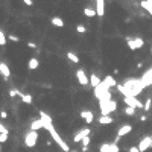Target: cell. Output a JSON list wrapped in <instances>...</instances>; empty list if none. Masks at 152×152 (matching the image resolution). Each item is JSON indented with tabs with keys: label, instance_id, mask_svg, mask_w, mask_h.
Wrapping results in <instances>:
<instances>
[{
	"label": "cell",
	"instance_id": "6da1fadb",
	"mask_svg": "<svg viewBox=\"0 0 152 152\" xmlns=\"http://www.w3.org/2000/svg\"><path fill=\"white\" fill-rule=\"evenodd\" d=\"M44 129H47V131H49V134H50V137H52V140L55 141L56 145H58V146H59V148H61L62 151H64V152H69V151H70L69 145H67V143H66L64 140L61 138V136H59V134H58V131L55 129V126H53V125H49V126H46V128H44Z\"/></svg>",
	"mask_w": 152,
	"mask_h": 152
},
{
	"label": "cell",
	"instance_id": "7a4b0ae2",
	"mask_svg": "<svg viewBox=\"0 0 152 152\" xmlns=\"http://www.w3.org/2000/svg\"><path fill=\"white\" fill-rule=\"evenodd\" d=\"M101 106V113L102 116H110V113H114L117 110V102L111 101V102H99Z\"/></svg>",
	"mask_w": 152,
	"mask_h": 152
},
{
	"label": "cell",
	"instance_id": "3957f363",
	"mask_svg": "<svg viewBox=\"0 0 152 152\" xmlns=\"http://www.w3.org/2000/svg\"><path fill=\"white\" fill-rule=\"evenodd\" d=\"M37 141H38V132L37 131H29L24 136V146L34 148L35 145H37Z\"/></svg>",
	"mask_w": 152,
	"mask_h": 152
},
{
	"label": "cell",
	"instance_id": "277c9868",
	"mask_svg": "<svg viewBox=\"0 0 152 152\" xmlns=\"http://www.w3.org/2000/svg\"><path fill=\"white\" fill-rule=\"evenodd\" d=\"M90 128H82V129H79L75 136H73V141L75 143H79V141H82L84 138H87V137H90Z\"/></svg>",
	"mask_w": 152,
	"mask_h": 152
},
{
	"label": "cell",
	"instance_id": "5b68a950",
	"mask_svg": "<svg viewBox=\"0 0 152 152\" xmlns=\"http://www.w3.org/2000/svg\"><path fill=\"white\" fill-rule=\"evenodd\" d=\"M125 103L131 108H145V103L140 102L137 97H125Z\"/></svg>",
	"mask_w": 152,
	"mask_h": 152
},
{
	"label": "cell",
	"instance_id": "8992f818",
	"mask_svg": "<svg viewBox=\"0 0 152 152\" xmlns=\"http://www.w3.org/2000/svg\"><path fill=\"white\" fill-rule=\"evenodd\" d=\"M76 78H78V82L81 84V85H87V84H90V78H87L85 70H84V69H78V70H76Z\"/></svg>",
	"mask_w": 152,
	"mask_h": 152
},
{
	"label": "cell",
	"instance_id": "52a82bcc",
	"mask_svg": "<svg viewBox=\"0 0 152 152\" xmlns=\"http://www.w3.org/2000/svg\"><path fill=\"white\" fill-rule=\"evenodd\" d=\"M108 91H110V88L106 87V85L103 84V81H102V84H101L99 87H96V88H94V96H96L97 99L101 101L102 97H103V96H105L106 93H108Z\"/></svg>",
	"mask_w": 152,
	"mask_h": 152
},
{
	"label": "cell",
	"instance_id": "ba28073f",
	"mask_svg": "<svg viewBox=\"0 0 152 152\" xmlns=\"http://www.w3.org/2000/svg\"><path fill=\"white\" fill-rule=\"evenodd\" d=\"M149 148H152V137H145V138H141L140 143H138V149L140 152H146Z\"/></svg>",
	"mask_w": 152,
	"mask_h": 152
},
{
	"label": "cell",
	"instance_id": "9c48e42d",
	"mask_svg": "<svg viewBox=\"0 0 152 152\" xmlns=\"http://www.w3.org/2000/svg\"><path fill=\"white\" fill-rule=\"evenodd\" d=\"M99 152H119V146L116 143H102Z\"/></svg>",
	"mask_w": 152,
	"mask_h": 152
},
{
	"label": "cell",
	"instance_id": "30bf717a",
	"mask_svg": "<svg viewBox=\"0 0 152 152\" xmlns=\"http://www.w3.org/2000/svg\"><path fill=\"white\" fill-rule=\"evenodd\" d=\"M143 44H145V41H143L141 38H134V40H129L128 41V47L131 50H137V49H141Z\"/></svg>",
	"mask_w": 152,
	"mask_h": 152
},
{
	"label": "cell",
	"instance_id": "8fae6325",
	"mask_svg": "<svg viewBox=\"0 0 152 152\" xmlns=\"http://www.w3.org/2000/svg\"><path fill=\"white\" fill-rule=\"evenodd\" d=\"M96 14H97V17L105 15V2L103 0H97L96 2Z\"/></svg>",
	"mask_w": 152,
	"mask_h": 152
},
{
	"label": "cell",
	"instance_id": "7c38bea8",
	"mask_svg": "<svg viewBox=\"0 0 152 152\" xmlns=\"http://www.w3.org/2000/svg\"><path fill=\"white\" fill-rule=\"evenodd\" d=\"M40 120L44 123V128L49 126V125H53V123H52V117H50L49 114H46L44 111H40Z\"/></svg>",
	"mask_w": 152,
	"mask_h": 152
},
{
	"label": "cell",
	"instance_id": "4fadbf2b",
	"mask_svg": "<svg viewBox=\"0 0 152 152\" xmlns=\"http://www.w3.org/2000/svg\"><path fill=\"white\" fill-rule=\"evenodd\" d=\"M131 131H132L131 125H123V126L119 128V131H117V137L120 138V137H123V136H126V134H129Z\"/></svg>",
	"mask_w": 152,
	"mask_h": 152
},
{
	"label": "cell",
	"instance_id": "5bb4252c",
	"mask_svg": "<svg viewBox=\"0 0 152 152\" xmlns=\"http://www.w3.org/2000/svg\"><path fill=\"white\" fill-rule=\"evenodd\" d=\"M81 117H82L87 123H93V120H94L93 113H91V111H88V110H84V111L81 113Z\"/></svg>",
	"mask_w": 152,
	"mask_h": 152
},
{
	"label": "cell",
	"instance_id": "9a60e30c",
	"mask_svg": "<svg viewBox=\"0 0 152 152\" xmlns=\"http://www.w3.org/2000/svg\"><path fill=\"white\" fill-rule=\"evenodd\" d=\"M103 84L108 87V88H111V87H117L119 84H117V81L113 78V76H105V79H103Z\"/></svg>",
	"mask_w": 152,
	"mask_h": 152
},
{
	"label": "cell",
	"instance_id": "2e32d148",
	"mask_svg": "<svg viewBox=\"0 0 152 152\" xmlns=\"http://www.w3.org/2000/svg\"><path fill=\"white\" fill-rule=\"evenodd\" d=\"M0 73H2V76H5V78L11 76V70H9V67H8L5 62H0Z\"/></svg>",
	"mask_w": 152,
	"mask_h": 152
},
{
	"label": "cell",
	"instance_id": "e0dca14e",
	"mask_svg": "<svg viewBox=\"0 0 152 152\" xmlns=\"http://www.w3.org/2000/svg\"><path fill=\"white\" fill-rule=\"evenodd\" d=\"M41 128H44V123H43L40 119L34 120V122L31 123V131H37V132H38V129H41Z\"/></svg>",
	"mask_w": 152,
	"mask_h": 152
},
{
	"label": "cell",
	"instance_id": "ac0fdd59",
	"mask_svg": "<svg viewBox=\"0 0 152 152\" xmlns=\"http://www.w3.org/2000/svg\"><path fill=\"white\" fill-rule=\"evenodd\" d=\"M90 84L93 85V88H96V87H99V85L102 84V81H101V78L97 76L96 73H93V75L90 76Z\"/></svg>",
	"mask_w": 152,
	"mask_h": 152
},
{
	"label": "cell",
	"instance_id": "d6986e66",
	"mask_svg": "<svg viewBox=\"0 0 152 152\" xmlns=\"http://www.w3.org/2000/svg\"><path fill=\"white\" fill-rule=\"evenodd\" d=\"M97 122H99L101 125H111L113 123V117L111 116H101Z\"/></svg>",
	"mask_w": 152,
	"mask_h": 152
},
{
	"label": "cell",
	"instance_id": "ffe728a7",
	"mask_svg": "<svg viewBox=\"0 0 152 152\" xmlns=\"http://www.w3.org/2000/svg\"><path fill=\"white\" fill-rule=\"evenodd\" d=\"M38 66H40V61H38L37 58H31L29 62H28V67H29L31 70H37Z\"/></svg>",
	"mask_w": 152,
	"mask_h": 152
},
{
	"label": "cell",
	"instance_id": "44dd1931",
	"mask_svg": "<svg viewBox=\"0 0 152 152\" xmlns=\"http://www.w3.org/2000/svg\"><path fill=\"white\" fill-rule=\"evenodd\" d=\"M50 21L53 26H56V28H62V26H64V20H62L61 17H52Z\"/></svg>",
	"mask_w": 152,
	"mask_h": 152
},
{
	"label": "cell",
	"instance_id": "7402d4cb",
	"mask_svg": "<svg viewBox=\"0 0 152 152\" xmlns=\"http://www.w3.org/2000/svg\"><path fill=\"white\" fill-rule=\"evenodd\" d=\"M19 96L21 97V101H23L24 103H32V96H31V94H24V93L19 91Z\"/></svg>",
	"mask_w": 152,
	"mask_h": 152
},
{
	"label": "cell",
	"instance_id": "603a6c76",
	"mask_svg": "<svg viewBox=\"0 0 152 152\" xmlns=\"http://www.w3.org/2000/svg\"><path fill=\"white\" fill-rule=\"evenodd\" d=\"M141 6L152 15V0H146V2H141Z\"/></svg>",
	"mask_w": 152,
	"mask_h": 152
},
{
	"label": "cell",
	"instance_id": "cb8c5ba5",
	"mask_svg": "<svg viewBox=\"0 0 152 152\" xmlns=\"http://www.w3.org/2000/svg\"><path fill=\"white\" fill-rule=\"evenodd\" d=\"M84 15H87V17H96L97 14H96V9H93V8H85V9H84Z\"/></svg>",
	"mask_w": 152,
	"mask_h": 152
},
{
	"label": "cell",
	"instance_id": "d4e9b609",
	"mask_svg": "<svg viewBox=\"0 0 152 152\" xmlns=\"http://www.w3.org/2000/svg\"><path fill=\"white\" fill-rule=\"evenodd\" d=\"M67 58H69L70 61H73L75 64H78V62H79V58H78V55H76V53H73V52H69V53H67Z\"/></svg>",
	"mask_w": 152,
	"mask_h": 152
},
{
	"label": "cell",
	"instance_id": "484cf974",
	"mask_svg": "<svg viewBox=\"0 0 152 152\" xmlns=\"http://www.w3.org/2000/svg\"><path fill=\"white\" fill-rule=\"evenodd\" d=\"M6 44V35L3 34V31H0V46H5Z\"/></svg>",
	"mask_w": 152,
	"mask_h": 152
},
{
	"label": "cell",
	"instance_id": "4316f807",
	"mask_svg": "<svg viewBox=\"0 0 152 152\" xmlns=\"http://www.w3.org/2000/svg\"><path fill=\"white\" fill-rule=\"evenodd\" d=\"M125 113H126L128 116H136V108H131V106H126V108H125Z\"/></svg>",
	"mask_w": 152,
	"mask_h": 152
},
{
	"label": "cell",
	"instance_id": "83f0119b",
	"mask_svg": "<svg viewBox=\"0 0 152 152\" xmlns=\"http://www.w3.org/2000/svg\"><path fill=\"white\" fill-rule=\"evenodd\" d=\"M90 141H91V138H90V137L84 138V140H82V149H87V148H88V145H90Z\"/></svg>",
	"mask_w": 152,
	"mask_h": 152
},
{
	"label": "cell",
	"instance_id": "f1b7e54d",
	"mask_svg": "<svg viewBox=\"0 0 152 152\" xmlns=\"http://www.w3.org/2000/svg\"><path fill=\"white\" fill-rule=\"evenodd\" d=\"M76 31H78L79 34H85V31H87V29H85V26H84V24H78V26H76Z\"/></svg>",
	"mask_w": 152,
	"mask_h": 152
},
{
	"label": "cell",
	"instance_id": "f546056e",
	"mask_svg": "<svg viewBox=\"0 0 152 152\" xmlns=\"http://www.w3.org/2000/svg\"><path fill=\"white\" fill-rule=\"evenodd\" d=\"M151 103H152V101H151V97H149V99L145 102V108H143V110H145V111H149V110H151Z\"/></svg>",
	"mask_w": 152,
	"mask_h": 152
},
{
	"label": "cell",
	"instance_id": "4dcf8cb0",
	"mask_svg": "<svg viewBox=\"0 0 152 152\" xmlns=\"http://www.w3.org/2000/svg\"><path fill=\"white\" fill-rule=\"evenodd\" d=\"M8 140V134H0V145Z\"/></svg>",
	"mask_w": 152,
	"mask_h": 152
},
{
	"label": "cell",
	"instance_id": "1f68e13d",
	"mask_svg": "<svg viewBox=\"0 0 152 152\" xmlns=\"http://www.w3.org/2000/svg\"><path fill=\"white\" fill-rule=\"evenodd\" d=\"M17 94H19V90H15V88L9 90V96H11V97H14V96H17Z\"/></svg>",
	"mask_w": 152,
	"mask_h": 152
},
{
	"label": "cell",
	"instance_id": "d6a6232c",
	"mask_svg": "<svg viewBox=\"0 0 152 152\" xmlns=\"http://www.w3.org/2000/svg\"><path fill=\"white\" fill-rule=\"evenodd\" d=\"M9 40H11V41H15V43H19V41H20V38H19V37H15V35H12V34L9 35Z\"/></svg>",
	"mask_w": 152,
	"mask_h": 152
},
{
	"label": "cell",
	"instance_id": "836d02e7",
	"mask_svg": "<svg viewBox=\"0 0 152 152\" xmlns=\"http://www.w3.org/2000/svg\"><path fill=\"white\" fill-rule=\"evenodd\" d=\"M129 152H140V149H138V146H132V148H129Z\"/></svg>",
	"mask_w": 152,
	"mask_h": 152
},
{
	"label": "cell",
	"instance_id": "e575fe53",
	"mask_svg": "<svg viewBox=\"0 0 152 152\" xmlns=\"http://www.w3.org/2000/svg\"><path fill=\"white\" fill-rule=\"evenodd\" d=\"M0 117H2V119H6V117H8L6 111H0Z\"/></svg>",
	"mask_w": 152,
	"mask_h": 152
},
{
	"label": "cell",
	"instance_id": "d590c367",
	"mask_svg": "<svg viewBox=\"0 0 152 152\" xmlns=\"http://www.w3.org/2000/svg\"><path fill=\"white\" fill-rule=\"evenodd\" d=\"M34 2H32V0H24V5H28V6H31Z\"/></svg>",
	"mask_w": 152,
	"mask_h": 152
},
{
	"label": "cell",
	"instance_id": "8d00e7d4",
	"mask_svg": "<svg viewBox=\"0 0 152 152\" xmlns=\"http://www.w3.org/2000/svg\"><path fill=\"white\" fill-rule=\"evenodd\" d=\"M28 46L32 47V49H35V47H37V44H35V43H28Z\"/></svg>",
	"mask_w": 152,
	"mask_h": 152
},
{
	"label": "cell",
	"instance_id": "74e56055",
	"mask_svg": "<svg viewBox=\"0 0 152 152\" xmlns=\"http://www.w3.org/2000/svg\"><path fill=\"white\" fill-rule=\"evenodd\" d=\"M140 120L141 122H146V116H140Z\"/></svg>",
	"mask_w": 152,
	"mask_h": 152
},
{
	"label": "cell",
	"instance_id": "f35d334b",
	"mask_svg": "<svg viewBox=\"0 0 152 152\" xmlns=\"http://www.w3.org/2000/svg\"><path fill=\"white\" fill-rule=\"evenodd\" d=\"M0 152H2V148H0Z\"/></svg>",
	"mask_w": 152,
	"mask_h": 152
},
{
	"label": "cell",
	"instance_id": "ab89813d",
	"mask_svg": "<svg viewBox=\"0 0 152 152\" xmlns=\"http://www.w3.org/2000/svg\"><path fill=\"white\" fill-rule=\"evenodd\" d=\"M71 152H76V151H71Z\"/></svg>",
	"mask_w": 152,
	"mask_h": 152
},
{
	"label": "cell",
	"instance_id": "60d3db41",
	"mask_svg": "<svg viewBox=\"0 0 152 152\" xmlns=\"http://www.w3.org/2000/svg\"><path fill=\"white\" fill-rule=\"evenodd\" d=\"M151 52H152V49H151Z\"/></svg>",
	"mask_w": 152,
	"mask_h": 152
}]
</instances>
